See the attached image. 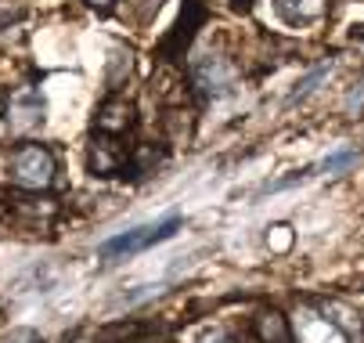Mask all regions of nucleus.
Wrapping results in <instances>:
<instances>
[{
	"label": "nucleus",
	"instance_id": "1",
	"mask_svg": "<svg viewBox=\"0 0 364 343\" xmlns=\"http://www.w3.org/2000/svg\"><path fill=\"white\" fill-rule=\"evenodd\" d=\"M8 174H11V181H15L18 188H26V191H43V188L55 184L58 163H55V152H50L47 144L29 141V144H22V149L11 152Z\"/></svg>",
	"mask_w": 364,
	"mask_h": 343
},
{
	"label": "nucleus",
	"instance_id": "2",
	"mask_svg": "<svg viewBox=\"0 0 364 343\" xmlns=\"http://www.w3.org/2000/svg\"><path fill=\"white\" fill-rule=\"evenodd\" d=\"M177 228H181V217H177V213H173V217H166V221H159V224H141V228H130L127 235L109 238L105 246L97 250V257H101V264H116V260L137 257V253H144V250H151V246H159V242L173 238V235H177Z\"/></svg>",
	"mask_w": 364,
	"mask_h": 343
},
{
	"label": "nucleus",
	"instance_id": "3",
	"mask_svg": "<svg viewBox=\"0 0 364 343\" xmlns=\"http://www.w3.org/2000/svg\"><path fill=\"white\" fill-rule=\"evenodd\" d=\"M134 144H123V137H109V134H90L87 144V170L94 177H112L123 174L127 159H130Z\"/></svg>",
	"mask_w": 364,
	"mask_h": 343
},
{
	"label": "nucleus",
	"instance_id": "4",
	"mask_svg": "<svg viewBox=\"0 0 364 343\" xmlns=\"http://www.w3.org/2000/svg\"><path fill=\"white\" fill-rule=\"evenodd\" d=\"M137 123V112H134V102L123 94H109L105 102L97 105L94 112V134H109V137H127Z\"/></svg>",
	"mask_w": 364,
	"mask_h": 343
},
{
	"label": "nucleus",
	"instance_id": "5",
	"mask_svg": "<svg viewBox=\"0 0 364 343\" xmlns=\"http://www.w3.org/2000/svg\"><path fill=\"white\" fill-rule=\"evenodd\" d=\"M191 76H195V87H198L202 94L220 97V94H231V90H235L238 69H235L228 58H220V55H205V58L195 62Z\"/></svg>",
	"mask_w": 364,
	"mask_h": 343
},
{
	"label": "nucleus",
	"instance_id": "6",
	"mask_svg": "<svg viewBox=\"0 0 364 343\" xmlns=\"http://www.w3.org/2000/svg\"><path fill=\"white\" fill-rule=\"evenodd\" d=\"M292 343H350V339L343 336V329L332 318L303 307L296 315V325H292Z\"/></svg>",
	"mask_w": 364,
	"mask_h": 343
},
{
	"label": "nucleus",
	"instance_id": "7",
	"mask_svg": "<svg viewBox=\"0 0 364 343\" xmlns=\"http://www.w3.org/2000/svg\"><path fill=\"white\" fill-rule=\"evenodd\" d=\"M43 94L40 90H18L11 97V109H8V123H11V134H29L36 127H43Z\"/></svg>",
	"mask_w": 364,
	"mask_h": 343
},
{
	"label": "nucleus",
	"instance_id": "8",
	"mask_svg": "<svg viewBox=\"0 0 364 343\" xmlns=\"http://www.w3.org/2000/svg\"><path fill=\"white\" fill-rule=\"evenodd\" d=\"M205 22V8H202V0H184V15H181V22L173 26V33L163 40V55L166 58H177L184 47L195 40V33H198V26Z\"/></svg>",
	"mask_w": 364,
	"mask_h": 343
},
{
	"label": "nucleus",
	"instance_id": "9",
	"mask_svg": "<svg viewBox=\"0 0 364 343\" xmlns=\"http://www.w3.org/2000/svg\"><path fill=\"white\" fill-rule=\"evenodd\" d=\"M274 11L285 26L292 29H303V26H314L328 15V4L325 0H274Z\"/></svg>",
	"mask_w": 364,
	"mask_h": 343
},
{
	"label": "nucleus",
	"instance_id": "10",
	"mask_svg": "<svg viewBox=\"0 0 364 343\" xmlns=\"http://www.w3.org/2000/svg\"><path fill=\"white\" fill-rule=\"evenodd\" d=\"M325 318H332L339 329H343V336L353 343H364V315L360 311H353L346 300H328L325 304Z\"/></svg>",
	"mask_w": 364,
	"mask_h": 343
},
{
	"label": "nucleus",
	"instance_id": "11",
	"mask_svg": "<svg viewBox=\"0 0 364 343\" xmlns=\"http://www.w3.org/2000/svg\"><path fill=\"white\" fill-rule=\"evenodd\" d=\"M159 163H163V152L155 149V144H134L123 174L130 170V177H148V174H155V167H159Z\"/></svg>",
	"mask_w": 364,
	"mask_h": 343
},
{
	"label": "nucleus",
	"instance_id": "12",
	"mask_svg": "<svg viewBox=\"0 0 364 343\" xmlns=\"http://www.w3.org/2000/svg\"><path fill=\"white\" fill-rule=\"evenodd\" d=\"M256 336L264 339V343H292V325L278 311H271V315H259L256 318Z\"/></svg>",
	"mask_w": 364,
	"mask_h": 343
},
{
	"label": "nucleus",
	"instance_id": "13",
	"mask_svg": "<svg viewBox=\"0 0 364 343\" xmlns=\"http://www.w3.org/2000/svg\"><path fill=\"white\" fill-rule=\"evenodd\" d=\"M328 73H332V62L314 65V69H310L303 80H296V87H292V90H289V97H285V105H296V102H303L306 94H314V90H318V83H321Z\"/></svg>",
	"mask_w": 364,
	"mask_h": 343
},
{
	"label": "nucleus",
	"instance_id": "14",
	"mask_svg": "<svg viewBox=\"0 0 364 343\" xmlns=\"http://www.w3.org/2000/svg\"><path fill=\"white\" fill-rule=\"evenodd\" d=\"M357 159H360V156H357V149H339V152L325 156V159L314 167V174H318V170H321V174H343V170H350Z\"/></svg>",
	"mask_w": 364,
	"mask_h": 343
},
{
	"label": "nucleus",
	"instance_id": "15",
	"mask_svg": "<svg viewBox=\"0 0 364 343\" xmlns=\"http://www.w3.org/2000/svg\"><path fill=\"white\" fill-rule=\"evenodd\" d=\"M292 242H296L292 224H271V228H267V246H271L274 253H289Z\"/></svg>",
	"mask_w": 364,
	"mask_h": 343
},
{
	"label": "nucleus",
	"instance_id": "16",
	"mask_svg": "<svg viewBox=\"0 0 364 343\" xmlns=\"http://www.w3.org/2000/svg\"><path fill=\"white\" fill-rule=\"evenodd\" d=\"M314 177V167H303V170H292L289 177H282V181H267L264 184V191H285V188H292V184H303V181H310Z\"/></svg>",
	"mask_w": 364,
	"mask_h": 343
},
{
	"label": "nucleus",
	"instance_id": "17",
	"mask_svg": "<svg viewBox=\"0 0 364 343\" xmlns=\"http://www.w3.org/2000/svg\"><path fill=\"white\" fill-rule=\"evenodd\" d=\"M4 343H40V336H36L33 329H15V332L4 339Z\"/></svg>",
	"mask_w": 364,
	"mask_h": 343
},
{
	"label": "nucleus",
	"instance_id": "18",
	"mask_svg": "<svg viewBox=\"0 0 364 343\" xmlns=\"http://www.w3.org/2000/svg\"><path fill=\"white\" fill-rule=\"evenodd\" d=\"M198 343H238V339H231L228 332H220V329H217V332H205Z\"/></svg>",
	"mask_w": 364,
	"mask_h": 343
},
{
	"label": "nucleus",
	"instance_id": "19",
	"mask_svg": "<svg viewBox=\"0 0 364 343\" xmlns=\"http://www.w3.org/2000/svg\"><path fill=\"white\" fill-rule=\"evenodd\" d=\"M87 4H90L94 11H112V4H116V0H87Z\"/></svg>",
	"mask_w": 364,
	"mask_h": 343
}]
</instances>
